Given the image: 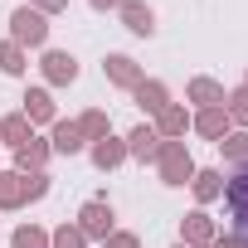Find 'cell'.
I'll return each instance as SVG.
<instances>
[{"instance_id": "cell-2", "label": "cell", "mask_w": 248, "mask_h": 248, "mask_svg": "<svg viewBox=\"0 0 248 248\" xmlns=\"http://www.w3.org/2000/svg\"><path fill=\"white\" fill-rule=\"evenodd\" d=\"M10 44H20V49H44V44H49V15H39L34 5H15V10H10Z\"/></svg>"}, {"instance_id": "cell-18", "label": "cell", "mask_w": 248, "mask_h": 248, "mask_svg": "<svg viewBox=\"0 0 248 248\" xmlns=\"http://www.w3.org/2000/svg\"><path fill=\"white\" fill-rule=\"evenodd\" d=\"M49 156H54V151H49V141L30 137V141H25V146L15 151V170H20V175H39V170L49 166Z\"/></svg>"}, {"instance_id": "cell-6", "label": "cell", "mask_w": 248, "mask_h": 248, "mask_svg": "<svg viewBox=\"0 0 248 248\" xmlns=\"http://www.w3.org/2000/svg\"><path fill=\"white\" fill-rule=\"evenodd\" d=\"M20 112L30 117V127H54V122H59V112H54V93H49V88H25Z\"/></svg>"}, {"instance_id": "cell-4", "label": "cell", "mask_w": 248, "mask_h": 248, "mask_svg": "<svg viewBox=\"0 0 248 248\" xmlns=\"http://www.w3.org/2000/svg\"><path fill=\"white\" fill-rule=\"evenodd\" d=\"M224 204L233 219V238L248 243V166H233V175L224 180Z\"/></svg>"}, {"instance_id": "cell-28", "label": "cell", "mask_w": 248, "mask_h": 248, "mask_svg": "<svg viewBox=\"0 0 248 248\" xmlns=\"http://www.w3.org/2000/svg\"><path fill=\"white\" fill-rule=\"evenodd\" d=\"M30 5H34L39 15H63V10H68V0H30Z\"/></svg>"}, {"instance_id": "cell-32", "label": "cell", "mask_w": 248, "mask_h": 248, "mask_svg": "<svg viewBox=\"0 0 248 248\" xmlns=\"http://www.w3.org/2000/svg\"><path fill=\"white\" fill-rule=\"evenodd\" d=\"M243 88H248V83H243Z\"/></svg>"}, {"instance_id": "cell-21", "label": "cell", "mask_w": 248, "mask_h": 248, "mask_svg": "<svg viewBox=\"0 0 248 248\" xmlns=\"http://www.w3.org/2000/svg\"><path fill=\"white\" fill-rule=\"evenodd\" d=\"M78 132H83V141L93 146V141H102V137L112 132V117H107L102 107H88V112L78 117Z\"/></svg>"}, {"instance_id": "cell-14", "label": "cell", "mask_w": 248, "mask_h": 248, "mask_svg": "<svg viewBox=\"0 0 248 248\" xmlns=\"http://www.w3.org/2000/svg\"><path fill=\"white\" fill-rule=\"evenodd\" d=\"M117 15H122V25H127L137 39H151V34H156V10L146 5V0H127Z\"/></svg>"}, {"instance_id": "cell-3", "label": "cell", "mask_w": 248, "mask_h": 248, "mask_svg": "<svg viewBox=\"0 0 248 248\" xmlns=\"http://www.w3.org/2000/svg\"><path fill=\"white\" fill-rule=\"evenodd\" d=\"M156 170H161V185H190L200 166H195V156H190L185 141H166L161 156H156Z\"/></svg>"}, {"instance_id": "cell-26", "label": "cell", "mask_w": 248, "mask_h": 248, "mask_svg": "<svg viewBox=\"0 0 248 248\" xmlns=\"http://www.w3.org/2000/svg\"><path fill=\"white\" fill-rule=\"evenodd\" d=\"M49 248H88V238H83L78 224H59V229L49 233Z\"/></svg>"}, {"instance_id": "cell-7", "label": "cell", "mask_w": 248, "mask_h": 248, "mask_svg": "<svg viewBox=\"0 0 248 248\" xmlns=\"http://www.w3.org/2000/svg\"><path fill=\"white\" fill-rule=\"evenodd\" d=\"M39 68H44V78H49L54 88H68V83H78V59H73L68 49H44Z\"/></svg>"}, {"instance_id": "cell-11", "label": "cell", "mask_w": 248, "mask_h": 248, "mask_svg": "<svg viewBox=\"0 0 248 248\" xmlns=\"http://www.w3.org/2000/svg\"><path fill=\"white\" fill-rule=\"evenodd\" d=\"M161 137H156V127H151V122H137V127L127 132V156H137V161H151L156 166V156H161Z\"/></svg>"}, {"instance_id": "cell-17", "label": "cell", "mask_w": 248, "mask_h": 248, "mask_svg": "<svg viewBox=\"0 0 248 248\" xmlns=\"http://www.w3.org/2000/svg\"><path fill=\"white\" fill-rule=\"evenodd\" d=\"M132 97H137V107H141L146 117H156L161 107H170V88H166L161 78H141V83L132 88Z\"/></svg>"}, {"instance_id": "cell-8", "label": "cell", "mask_w": 248, "mask_h": 248, "mask_svg": "<svg viewBox=\"0 0 248 248\" xmlns=\"http://www.w3.org/2000/svg\"><path fill=\"white\" fill-rule=\"evenodd\" d=\"M102 73H107V83H112V88H127V93L146 78V73H141V63H137L132 54H107V59H102Z\"/></svg>"}, {"instance_id": "cell-22", "label": "cell", "mask_w": 248, "mask_h": 248, "mask_svg": "<svg viewBox=\"0 0 248 248\" xmlns=\"http://www.w3.org/2000/svg\"><path fill=\"white\" fill-rule=\"evenodd\" d=\"M30 68V54L20 49V44H10V39H0V73L5 78H20Z\"/></svg>"}, {"instance_id": "cell-24", "label": "cell", "mask_w": 248, "mask_h": 248, "mask_svg": "<svg viewBox=\"0 0 248 248\" xmlns=\"http://www.w3.org/2000/svg\"><path fill=\"white\" fill-rule=\"evenodd\" d=\"M224 112H229V127L248 132V88H233V93L224 97Z\"/></svg>"}, {"instance_id": "cell-16", "label": "cell", "mask_w": 248, "mask_h": 248, "mask_svg": "<svg viewBox=\"0 0 248 248\" xmlns=\"http://www.w3.org/2000/svg\"><path fill=\"white\" fill-rule=\"evenodd\" d=\"M185 97H190V102H195V112H200V107H224V97H229V93H224V83H219V78H204V73H200V78H190V83H185Z\"/></svg>"}, {"instance_id": "cell-10", "label": "cell", "mask_w": 248, "mask_h": 248, "mask_svg": "<svg viewBox=\"0 0 248 248\" xmlns=\"http://www.w3.org/2000/svg\"><path fill=\"white\" fill-rule=\"evenodd\" d=\"M151 127H156V137H161V141H185V132H190V107H180V102L161 107Z\"/></svg>"}, {"instance_id": "cell-12", "label": "cell", "mask_w": 248, "mask_h": 248, "mask_svg": "<svg viewBox=\"0 0 248 248\" xmlns=\"http://www.w3.org/2000/svg\"><path fill=\"white\" fill-rule=\"evenodd\" d=\"M190 132H200L204 141H219V137H229L233 127H229V112H224V107H200V112H190Z\"/></svg>"}, {"instance_id": "cell-15", "label": "cell", "mask_w": 248, "mask_h": 248, "mask_svg": "<svg viewBox=\"0 0 248 248\" xmlns=\"http://www.w3.org/2000/svg\"><path fill=\"white\" fill-rule=\"evenodd\" d=\"M88 156H93V166H97V170H117L122 161H127V137H112V132H107L102 141H93V146H88Z\"/></svg>"}, {"instance_id": "cell-1", "label": "cell", "mask_w": 248, "mask_h": 248, "mask_svg": "<svg viewBox=\"0 0 248 248\" xmlns=\"http://www.w3.org/2000/svg\"><path fill=\"white\" fill-rule=\"evenodd\" d=\"M49 195V175H20V170H0V214L10 209H25L30 200H44Z\"/></svg>"}, {"instance_id": "cell-31", "label": "cell", "mask_w": 248, "mask_h": 248, "mask_svg": "<svg viewBox=\"0 0 248 248\" xmlns=\"http://www.w3.org/2000/svg\"><path fill=\"white\" fill-rule=\"evenodd\" d=\"M175 248H190V243H175Z\"/></svg>"}, {"instance_id": "cell-30", "label": "cell", "mask_w": 248, "mask_h": 248, "mask_svg": "<svg viewBox=\"0 0 248 248\" xmlns=\"http://www.w3.org/2000/svg\"><path fill=\"white\" fill-rule=\"evenodd\" d=\"M88 5H93V10H122L127 0H88Z\"/></svg>"}, {"instance_id": "cell-19", "label": "cell", "mask_w": 248, "mask_h": 248, "mask_svg": "<svg viewBox=\"0 0 248 248\" xmlns=\"http://www.w3.org/2000/svg\"><path fill=\"white\" fill-rule=\"evenodd\" d=\"M30 137H34V127H30V117H25V112L0 117V146H15V151H20Z\"/></svg>"}, {"instance_id": "cell-13", "label": "cell", "mask_w": 248, "mask_h": 248, "mask_svg": "<svg viewBox=\"0 0 248 248\" xmlns=\"http://www.w3.org/2000/svg\"><path fill=\"white\" fill-rule=\"evenodd\" d=\"M49 151H54V156H78V151H88L78 122H63V117L54 122V127H49Z\"/></svg>"}, {"instance_id": "cell-23", "label": "cell", "mask_w": 248, "mask_h": 248, "mask_svg": "<svg viewBox=\"0 0 248 248\" xmlns=\"http://www.w3.org/2000/svg\"><path fill=\"white\" fill-rule=\"evenodd\" d=\"M214 146L224 151L229 166H248V132H229V137H219Z\"/></svg>"}, {"instance_id": "cell-25", "label": "cell", "mask_w": 248, "mask_h": 248, "mask_svg": "<svg viewBox=\"0 0 248 248\" xmlns=\"http://www.w3.org/2000/svg\"><path fill=\"white\" fill-rule=\"evenodd\" d=\"M10 248H49V233H44L39 224H20V229L10 233Z\"/></svg>"}, {"instance_id": "cell-29", "label": "cell", "mask_w": 248, "mask_h": 248, "mask_svg": "<svg viewBox=\"0 0 248 248\" xmlns=\"http://www.w3.org/2000/svg\"><path fill=\"white\" fill-rule=\"evenodd\" d=\"M209 248H248V243H238V238H233V233H219V238H214V243H209Z\"/></svg>"}, {"instance_id": "cell-27", "label": "cell", "mask_w": 248, "mask_h": 248, "mask_svg": "<svg viewBox=\"0 0 248 248\" xmlns=\"http://www.w3.org/2000/svg\"><path fill=\"white\" fill-rule=\"evenodd\" d=\"M102 248H141V238H137V233H127V229H112V233L102 238Z\"/></svg>"}, {"instance_id": "cell-9", "label": "cell", "mask_w": 248, "mask_h": 248, "mask_svg": "<svg viewBox=\"0 0 248 248\" xmlns=\"http://www.w3.org/2000/svg\"><path fill=\"white\" fill-rule=\"evenodd\" d=\"M219 238V229H214V219L204 214V209H190L185 219H180V243H190V248H209Z\"/></svg>"}, {"instance_id": "cell-20", "label": "cell", "mask_w": 248, "mask_h": 248, "mask_svg": "<svg viewBox=\"0 0 248 248\" xmlns=\"http://www.w3.org/2000/svg\"><path fill=\"white\" fill-rule=\"evenodd\" d=\"M190 190H195V200H200V204H214V200H224V170H195Z\"/></svg>"}, {"instance_id": "cell-5", "label": "cell", "mask_w": 248, "mask_h": 248, "mask_svg": "<svg viewBox=\"0 0 248 248\" xmlns=\"http://www.w3.org/2000/svg\"><path fill=\"white\" fill-rule=\"evenodd\" d=\"M78 229H83V238H107V233L117 229L112 204H107V200H88V204L78 209Z\"/></svg>"}]
</instances>
